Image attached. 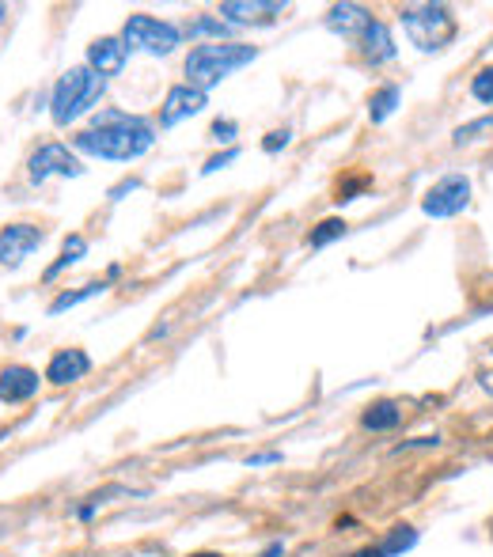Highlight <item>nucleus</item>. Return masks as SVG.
I'll use <instances>...</instances> for the list:
<instances>
[{
  "label": "nucleus",
  "mask_w": 493,
  "mask_h": 557,
  "mask_svg": "<svg viewBox=\"0 0 493 557\" xmlns=\"http://www.w3.org/2000/svg\"><path fill=\"white\" fill-rule=\"evenodd\" d=\"M156 144V125L141 114L118 106H103L91 114L87 129L72 137V152L96 156V160H114V163H133Z\"/></svg>",
  "instance_id": "f257e3e1"
},
{
  "label": "nucleus",
  "mask_w": 493,
  "mask_h": 557,
  "mask_svg": "<svg viewBox=\"0 0 493 557\" xmlns=\"http://www.w3.org/2000/svg\"><path fill=\"white\" fill-rule=\"evenodd\" d=\"M259 58V46H247V42H202L187 53V61H182V84H190L197 91H209L228 80L232 72H240L243 65H251Z\"/></svg>",
  "instance_id": "f03ea898"
},
{
  "label": "nucleus",
  "mask_w": 493,
  "mask_h": 557,
  "mask_svg": "<svg viewBox=\"0 0 493 557\" xmlns=\"http://www.w3.org/2000/svg\"><path fill=\"white\" fill-rule=\"evenodd\" d=\"M106 91V80L99 72H91L87 65H72L65 68L58 84L50 87V118L58 129H68L77 118L84 114H96V106Z\"/></svg>",
  "instance_id": "7ed1b4c3"
},
{
  "label": "nucleus",
  "mask_w": 493,
  "mask_h": 557,
  "mask_svg": "<svg viewBox=\"0 0 493 557\" xmlns=\"http://www.w3.org/2000/svg\"><path fill=\"white\" fill-rule=\"evenodd\" d=\"M398 20H403L410 46H417L422 53H441L455 39V31H460L448 5H410V8H403Z\"/></svg>",
  "instance_id": "20e7f679"
},
{
  "label": "nucleus",
  "mask_w": 493,
  "mask_h": 557,
  "mask_svg": "<svg viewBox=\"0 0 493 557\" xmlns=\"http://www.w3.org/2000/svg\"><path fill=\"white\" fill-rule=\"evenodd\" d=\"M122 42L141 53H149V58H171V53L182 46V27L171 23V20H160V15H130L122 27Z\"/></svg>",
  "instance_id": "39448f33"
},
{
  "label": "nucleus",
  "mask_w": 493,
  "mask_h": 557,
  "mask_svg": "<svg viewBox=\"0 0 493 557\" xmlns=\"http://www.w3.org/2000/svg\"><path fill=\"white\" fill-rule=\"evenodd\" d=\"M87 171V167L80 163V156L72 152L68 144H61V141H46V144H39L31 152V160H27V178L34 182V186H42L46 178H53V175H65V178H80Z\"/></svg>",
  "instance_id": "423d86ee"
},
{
  "label": "nucleus",
  "mask_w": 493,
  "mask_h": 557,
  "mask_svg": "<svg viewBox=\"0 0 493 557\" xmlns=\"http://www.w3.org/2000/svg\"><path fill=\"white\" fill-rule=\"evenodd\" d=\"M467 205H470V178L467 175H444L425 194L422 213L433 216V220H448V216H460Z\"/></svg>",
  "instance_id": "0eeeda50"
},
{
  "label": "nucleus",
  "mask_w": 493,
  "mask_h": 557,
  "mask_svg": "<svg viewBox=\"0 0 493 557\" xmlns=\"http://www.w3.org/2000/svg\"><path fill=\"white\" fill-rule=\"evenodd\" d=\"M42 243H46L42 224H27V220H20V224H5L0 228V266H8V269L23 266Z\"/></svg>",
  "instance_id": "6e6552de"
},
{
  "label": "nucleus",
  "mask_w": 493,
  "mask_h": 557,
  "mask_svg": "<svg viewBox=\"0 0 493 557\" xmlns=\"http://www.w3.org/2000/svg\"><path fill=\"white\" fill-rule=\"evenodd\" d=\"M205 106H209L205 91H197L190 84H175L168 96H163V103H160V129H175L178 122L197 118Z\"/></svg>",
  "instance_id": "1a4fd4ad"
},
{
  "label": "nucleus",
  "mask_w": 493,
  "mask_h": 557,
  "mask_svg": "<svg viewBox=\"0 0 493 557\" xmlns=\"http://www.w3.org/2000/svg\"><path fill=\"white\" fill-rule=\"evenodd\" d=\"M125 61H130V46L122 42V34H103V39H96L87 46V68L99 72L103 80L122 77Z\"/></svg>",
  "instance_id": "9d476101"
},
{
  "label": "nucleus",
  "mask_w": 493,
  "mask_h": 557,
  "mask_svg": "<svg viewBox=\"0 0 493 557\" xmlns=\"http://www.w3.org/2000/svg\"><path fill=\"white\" fill-rule=\"evenodd\" d=\"M87 371H91V357L84 349H58L50 357V364H46V371H42V379L50 383V387H72V383H80V379H87Z\"/></svg>",
  "instance_id": "9b49d317"
},
{
  "label": "nucleus",
  "mask_w": 493,
  "mask_h": 557,
  "mask_svg": "<svg viewBox=\"0 0 493 557\" xmlns=\"http://www.w3.org/2000/svg\"><path fill=\"white\" fill-rule=\"evenodd\" d=\"M288 5L285 0H224L221 5V20L232 27H251V23H269L278 20Z\"/></svg>",
  "instance_id": "f8f14e48"
},
{
  "label": "nucleus",
  "mask_w": 493,
  "mask_h": 557,
  "mask_svg": "<svg viewBox=\"0 0 493 557\" xmlns=\"http://www.w3.org/2000/svg\"><path fill=\"white\" fill-rule=\"evenodd\" d=\"M39 387H42V376L31 364H8V368H0V402H5V406L31 402L34 395H39Z\"/></svg>",
  "instance_id": "ddd939ff"
},
{
  "label": "nucleus",
  "mask_w": 493,
  "mask_h": 557,
  "mask_svg": "<svg viewBox=\"0 0 493 557\" xmlns=\"http://www.w3.org/2000/svg\"><path fill=\"white\" fill-rule=\"evenodd\" d=\"M361 58L369 61L372 68L376 65H388V61H395L398 58V46H395V34H391V27L383 23V20H372L369 23V31L361 34Z\"/></svg>",
  "instance_id": "4468645a"
},
{
  "label": "nucleus",
  "mask_w": 493,
  "mask_h": 557,
  "mask_svg": "<svg viewBox=\"0 0 493 557\" xmlns=\"http://www.w3.org/2000/svg\"><path fill=\"white\" fill-rule=\"evenodd\" d=\"M369 23H372V12L364 5H331L326 8V27L350 42H361V34L369 31Z\"/></svg>",
  "instance_id": "2eb2a0df"
},
{
  "label": "nucleus",
  "mask_w": 493,
  "mask_h": 557,
  "mask_svg": "<svg viewBox=\"0 0 493 557\" xmlns=\"http://www.w3.org/2000/svg\"><path fill=\"white\" fill-rule=\"evenodd\" d=\"M398 425H403V406H398L395 398H379L361 414L364 433H395Z\"/></svg>",
  "instance_id": "dca6fc26"
},
{
  "label": "nucleus",
  "mask_w": 493,
  "mask_h": 557,
  "mask_svg": "<svg viewBox=\"0 0 493 557\" xmlns=\"http://www.w3.org/2000/svg\"><path fill=\"white\" fill-rule=\"evenodd\" d=\"M106 285H111V281H106V277H103V281H87V285L72 288V292H58V296H53V300H50L46 315L53 319V315H65V311H72V307H80L84 300H96V296H103V292H106Z\"/></svg>",
  "instance_id": "f3484780"
},
{
  "label": "nucleus",
  "mask_w": 493,
  "mask_h": 557,
  "mask_svg": "<svg viewBox=\"0 0 493 557\" xmlns=\"http://www.w3.org/2000/svg\"><path fill=\"white\" fill-rule=\"evenodd\" d=\"M228 34H232V23H224L221 15H197V20H190L187 27H182V39H190V42H197V39H209V42H232Z\"/></svg>",
  "instance_id": "a211bd4d"
},
{
  "label": "nucleus",
  "mask_w": 493,
  "mask_h": 557,
  "mask_svg": "<svg viewBox=\"0 0 493 557\" xmlns=\"http://www.w3.org/2000/svg\"><path fill=\"white\" fill-rule=\"evenodd\" d=\"M398 103H403V87H398V84L376 87L372 96H369V122H372V125H383V122H388L395 110H398Z\"/></svg>",
  "instance_id": "6ab92c4d"
},
{
  "label": "nucleus",
  "mask_w": 493,
  "mask_h": 557,
  "mask_svg": "<svg viewBox=\"0 0 493 557\" xmlns=\"http://www.w3.org/2000/svg\"><path fill=\"white\" fill-rule=\"evenodd\" d=\"M417 527H410V524H395L388 534L379 538V550L388 553V557H403V553H410L414 546H417Z\"/></svg>",
  "instance_id": "aec40b11"
},
{
  "label": "nucleus",
  "mask_w": 493,
  "mask_h": 557,
  "mask_svg": "<svg viewBox=\"0 0 493 557\" xmlns=\"http://www.w3.org/2000/svg\"><path fill=\"white\" fill-rule=\"evenodd\" d=\"M345 232H350V224H345L342 216H326V220H319V224L312 228V235H307V247H312V251H323V247L338 243Z\"/></svg>",
  "instance_id": "412c9836"
},
{
  "label": "nucleus",
  "mask_w": 493,
  "mask_h": 557,
  "mask_svg": "<svg viewBox=\"0 0 493 557\" xmlns=\"http://www.w3.org/2000/svg\"><path fill=\"white\" fill-rule=\"evenodd\" d=\"M493 133V114H482V118H474V122H467V125H460L452 133V144L455 148H463V144H474V141H482V137H489Z\"/></svg>",
  "instance_id": "4be33fe9"
},
{
  "label": "nucleus",
  "mask_w": 493,
  "mask_h": 557,
  "mask_svg": "<svg viewBox=\"0 0 493 557\" xmlns=\"http://www.w3.org/2000/svg\"><path fill=\"white\" fill-rule=\"evenodd\" d=\"M470 99L482 103V106H493V65L479 68V72L470 77Z\"/></svg>",
  "instance_id": "5701e85b"
},
{
  "label": "nucleus",
  "mask_w": 493,
  "mask_h": 557,
  "mask_svg": "<svg viewBox=\"0 0 493 557\" xmlns=\"http://www.w3.org/2000/svg\"><path fill=\"white\" fill-rule=\"evenodd\" d=\"M235 137H240V122H232V118H216V122L209 125V141H213V144H228V148H232Z\"/></svg>",
  "instance_id": "b1692460"
},
{
  "label": "nucleus",
  "mask_w": 493,
  "mask_h": 557,
  "mask_svg": "<svg viewBox=\"0 0 493 557\" xmlns=\"http://www.w3.org/2000/svg\"><path fill=\"white\" fill-rule=\"evenodd\" d=\"M433 448H441V436H414V440H403V443H395V455H410V452H433Z\"/></svg>",
  "instance_id": "393cba45"
},
{
  "label": "nucleus",
  "mask_w": 493,
  "mask_h": 557,
  "mask_svg": "<svg viewBox=\"0 0 493 557\" xmlns=\"http://www.w3.org/2000/svg\"><path fill=\"white\" fill-rule=\"evenodd\" d=\"M288 141H292V129H288V125L269 129V133L262 137V152H266V156H278L281 148H288Z\"/></svg>",
  "instance_id": "a878e982"
},
{
  "label": "nucleus",
  "mask_w": 493,
  "mask_h": 557,
  "mask_svg": "<svg viewBox=\"0 0 493 557\" xmlns=\"http://www.w3.org/2000/svg\"><path fill=\"white\" fill-rule=\"evenodd\" d=\"M235 160H240V148H224V152H216V156H209L205 160V167H202V175H216V171H224V167L228 163H235Z\"/></svg>",
  "instance_id": "bb28decb"
},
{
  "label": "nucleus",
  "mask_w": 493,
  "mask_h": 557,
  "mask_svg": "<svg viewBox=\"0 0 493 557\" xmlns=\"http://www.w3.org/2000/svg\"><path fill=\"white\" fill-rule=\"evenodd\" d=\"M61 254L68 258V262H72V266H77V262H80V258L87 254V239H84L80 232H72V235H65V243H61Z\"/></svg>",
  "instance_id": "cd10ccee"
},
{
  "label": "nucleus",
  "mask_w": 493,
  "mask_h": 557,
  "mask_svg": "<svg viewBox=\"0 0 493 557\" xmlns=\"http://www.w3.org/2000/svg\"><path fill=\"white\" fill-rule=\"evenodd\" d=\"M361 190H369V178H364V175H361V178H345V182L338 186V197H334V201H338V205H345V201H357Z\"/></svg>",
  "instance_id": "c85d7f7f"
},
{
  "label": "nucleus",
  "mask_w": 493,
  "mask_h": 557,
  "mask_svg": "<svg viewBox=\"0 0 493 557\" xmlns=\"http://www.w3.org/2000/svg\"><path fill=\"white\" fill-rule=\"evenodd\" d=\"M137 190H141V178H122V182H114L111 190H106V197H111V201H125V197L137 194Z\"/></svg>",
  "instance_id": "c756f323"
},
{
  "label": "nucleus",
  "mask_w": 493,
  "mask_h": 557,
  "mask_svg": "<svg viewBox=\"0 0 493 557\" xmlns=\"http://www.w3.org/2000/svg\"><path fill=\"white\" fill-rule=\"evenodd\" d=\"M269 462H281V452H259V455H247V467H269Z\"/></svg>",
  "instance_id": "7c9ffc66"
},
{
  "label": "nucleus",
  "mask_w": 493,
  "mask_h": 557,
  "mask_svg": "<svg viewBox=\"0 0 493 557\" xmlns=\"http://www.w3.org/2000/svg\"><path fill=\"white\" fill-rule=\"evenodd\" d=\"M254 557H285V543H269L262 553H254Z\"/></svg>",
  "instance_id": "2f4dec72"
},
{
  "label": "nucleus",
  "mask_w": 493,
  "mask_h": 557,
  "mask_svg": "<svg viewBox=\"0 0 493 557\" xmlns=\"http://www.w3.org/2000/svg\"><path fill=\"white\" fill-rule=\"evenodd\" d=\"M350 557H388V553H383V550H379V543H376V546H361V550H357V553H350Z\"/></svg>",
  "instance_id": "473e14b6"
},
{
  "label": "nucleus",
  "mask_w": 493,
  "mask_h": 557,
  "mask_svg": "<svg viewBox=\"0 0 493 557\" xmlns=\"http://www.w3.org/2000/svg\"><path fill=\"white\" fill-rule=\"evenodd\" d=\"M187 557H224V553H216V550H197V553H187Z\"/></svg>",
  "instance_id": "72a5a7b5"
},
{
  "label": "nucleus",
  "mask_w": 493,
  "mask_h": 557,
  "mask_svg": "<svg viewBox=\"0 0 493 557\" xmlns=\"http://www.w3.org/2000/svg\"><path fill=\"white\" fill-rule=\"evenodd\" d=\"M5 15H8V8H5V5H0V23H5Z\"/></svg>",
  "instance_id": "f704fd0d"
}]
</instances>
